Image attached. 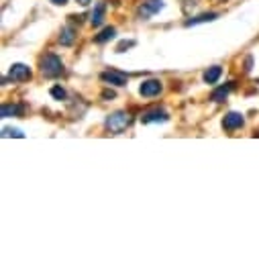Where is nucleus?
<instances>
[{"instance_id":"nucleus-1","label":"nucleus","mask_w":259,"mask_h":259,"mask_svg":"<svg viewBox=\"0 0 259 259\" xmlns=\"http://www.w3.org/2000/svg\"><path fill=\"white\" fill-rule=\"evenodd\" d=\"M39 68H41V74L45 78H57V76L63 74V63H61V59L55 53L43 55L41 61H39Z\"/></svg>"},{"instance_id":"nucleus-2","label":"nucleus","mask_w":259,"mask_h":259,"mask_svg":"<svg viewBox=\"0 0 259 259\" xmlns=\"http://www.w3.org/2000/svg\"><path fill=\"white\" fill-rule=\"evenodd\" d=\"M128 124H131V114H128V112L116 110V112H112V114L106 116V128H108L110 133H114V135L122 133Z\"/></svg>"},{"instance_id":"nucleus-3","label":"nucleus","mask_w":259,"mask_h":259,"mask_svg":"<svg viewBox=\"0 0 259 259\" xmlns=\"http://www.w3.org/2000/svg\"><path fill=\"white\" fill-rule=\"evenodd\" d=\"M161 9H163V0H145L143 5H139L137 15H139V19L147 21V19H151L153 15H157Z\"/></svg>"},{"instance_id":"nucleus-4","label":"nucleus","mask_w":259,"mask_h":259,"mask_svg":"<svg viewBox=\"0 0 259 259\" xmlns=\"http://www.w3.org/2000/svg\"><path fill=\"white\" fill-rule=\"evenodd\" d=\"M100 80L102 82H106V84H110V86H126V82H128V78L122 74V72H116V70H108V72H102L100 74Z\"/></svg>"},{"instance_id":"nucleus-5","label":"nucleus","mask_w":259,"mask_h":259,"mask_svg":"<svg viewBox=\"0 0 259 259\" xmlns=\"http://www.w3.org/2000/svg\"><path fill=\"white\" fill-rule=\"evenodd\" d=\"M9 78L13 82H27L31 78V70H29V66H25V63H15V66H11V70H9Z\"/></svg>"},{"instance_id":"nucleus-6","label":"nucleus","mask_w":259,"mask_h":259,"mask_svg":"<svg viewBox=\"0 0 259 259\" xmlns=\"http://www.w3.org/2000/svg\"><path fill=\"white\" fill-rule=\"evenodd\" d=\"M161 90H163V86H161V82L155 80V78L145 80V82L139 86V92H141V96H145V98H153V96H157Z\"/></svg>"},{"instance_id":"nucleus-7","label":"nucleus","mask_w":259,"mask_h":259,"mask_svg":"<svg viewBox=\"0 0 259 259\" xmlns=\"http://www.w3.org/2000/svg\"><path fill=\"white\" fill-rule=\"evenodd\" d=\"M167 120V112L165 110H159V108H153V110H147L141 114V122L149 124V122H165Z\"/></svg>"},{"instance_id":"nucleus-8","label":"nucleus","mask_w":259,"mask_h":259,"mask_svg":"<svg viewBox=\"0 0 259 259\" xmlns=\"http://www.w3.org/2000/svg\"><path fill=\"white\" fill-rule=\"evenodd\" d=\"M243 122H245L243 114H239V112H229V114L225 116V120H223V126L227 128V131H235V128H241V126H243Z\"/></svg>"},{"instance_id":"nucleus-9","label":"nucleus","mask_w":259,"mask_h":259,"mask_svg":"<svg viewBox=\"0 0 259 259\" xmlns=\"http://www.w3.org/2000/svg\"><path fill=\"white\" fill-rule=\"evenodd\" d=\"M231 90H233V82H229V84H225V86L217 88V90L212 92L210 100H212V102H225V98L231 94Z\"/></svg>"},{"instance_id":"nucleus-10","label":"nucleus","mask_w":259,"mask_h":259,"mask_svg":"<svg viewBox=\"0 0 259 259\" xmlns=\"http://www.w3.org/2000/svg\"><path fill=\"white\" fill-rule=\"evenodd\" d=\"M19 114H23V106L21 104H3V108H0V116L3 118L19 116Z\"/></svg>"},{"instance_id":"nucleus-11","label":"nucleus","mask_w":259,"mask_h":259,"mask_svg":"<svg viewBox=\"0 0 259 259\" xmlns=\"http://www.w3.org/2000/svg\"><path fill=\"white\" fill-rule=\"evenodd\" d=\"M104 13H106V5H104V3H98L96 9H94L92 15H90V23H92L94 27H98V25L104 21Z\"/></svg>"},{"instance_id":"nucleus-12","label":"nucleus","mask_w":259,"mask_h":259,"mask_svg":"<svg viewBox=\"0 0 259 259\" xmlns=\"http://www.w3.org/2000/svg\"><path fill=\"white\" fill-rule=\"evenodd\" d=\"M219 19V13H204L200 17H194L190 21H186V27H192V25H198V23H210V21H217Z\"/></svg>"},{"instance_id":"nucleus-13","label":"nucleus","mask_w":259,"mask_h":259,"mask_svg":"<svg viewBox=\"0 0 259 259\" xmlns=\"http://www.w3.org/2000/svg\"><path fill=\"white\" fill-rule=\"evenodd\" d=\"M74 39H76V31H74L72 27H66V29H61V35H59V43H61L63 47L72 45V43H74Z\"/></svg>"},{"instance_id":"nucleus-14","label":"nucleus","mask_w":259,"mask_h":259,"mask_svg":"<svg viewBox=\"0 0 259 259\" xmlns=\"http://www.w3.org/2000/svg\"><path fill=\"white\" fill-rule=\"evenodd\" d=\"M221 74H223V70H221L219 66H212V68H208V70L204 72V82H206V84H214V82H219Z\"/></svg>"},{"instance_id":"nucleus-15","label":"nucleus","mask_w":259,"mask_h":259,"mask_svg":"<svg viewBox=\"0 0 259 259\" xmlns=\"http://www.w3.org/2000/svg\"><path fill=\"white\" fill-rule=\"evenodd\" d=\"M114 35H116V29H114V27H106L104 31H100V33L94 37V41H96V43H106V41H110Z\"/></svg>"},{"instance_id":"nucleus-16","label":"nucleus","mask_w":259,"mask_h":259,"mask_svg":"<svg viewBox=\"0 0 259 259\" xmlns=\"http://www.w3.org/2000/svg\"><path fill=\"white\" fill-rule=\"evenodd\" d=\"M3 137H25L21 131H19V128H3Z\"/></svg>"},{"instance_id":"nucleus-17","label":"nucleus","mask_w":259,"mask_h":259,"mask_svg":"<svg viewBox=\"0 0 259 259\" xmlns=\"http://www.w3.org/2000/svg\"><path fill=\"white\" fill-rule=\"evenodd\" d=\"M51 96H53L55 100H63V98H66V90L59 88V86H53V88H51Z\"/></svg>"},{"instance_id":"nucleus-18","label":"nucleus","mask_w":259,"mask_h":259,"mask_svg":"<svg viewBox=\"0 0 259 259\" xmlns=\"http://www.w3.org/2000/svg\"><path fill=\"white\" fill-rule=\"evenodd\" d=\"M133 45H135V41H122V43H120V45L116 47V51H118V53H122L124 49H128V47H133Z\"/></svg>"},{"instance_id":"nucleus-19","label":"nucleus","mask_w":259,"mask_h":259,"mask_svg":"<svg viewBox=\"0 0 259 259\" xmlns=\"http://www.w3.org/2000/svg\"><path fill=\"white\" fill-rule=\"evenodd\" d=\"M76 3H78V5H82V7H88V5L92 3V0H76Z\"/></svg>"},{"instance_id":"nucleus-20","label":"nucleus","mask_w":259,"mask_h":259,"mask_svg":"<svg viewBox=\"0 0 259 259\" xmlns=\"http://www.w3.org/2000/svg\"><path fill=\"white\" fill-rule=\"evenodd\" d=\"M102 98H114V92H108V90H106V92L102 94Z\"/></svg>"},{"instance_id":"nucleus-21","label":"nucleus","mask_w":259,"mask_h":259,"mask_svg":"<svg viewBox=\"0 0 259 259\" xmlns=\"http://www.w3.org/2000/svg\"><path fill=\"white\" fill-rule=\"evenodd\" d=\"M51 3H53V5H66L68 0H51Z\"/></svg>"}]
</instances>
